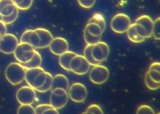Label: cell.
Segmentation results:
<instances>
[{
	"mask_svg": "<svg viewBox=\"0 0 160 114\" xmlns=\"http://www.w3.org/2000/svg\"><path fill=\"white\" fill-rule=\"evenodd\" d=\"M26 69L18 62L9 63L5 69L4 75L8 82L13 86L21 83L25 78Z\"/></svg>",
	"mask_w": 160,
	"mask_h": 114,
	"instance_id": "1",
	"label": "cell"
},
{
	"mask_svg": "<svg viewBox=\"0 0 160 114\" xmlns=\"http://www.w3.org/2000/svg\"><path fill=\"white\" fill-rule=\"evenodd\" d=\"M35 50V48H34L31 44L26 43L19 42L13 54L18 63L24 64L31 60Z\"/></svg>",
	"mask_w": 160,
	"mask_h": 114,
	"instance_id": "2",
	"label": "cell"
},
{
	"mask_svg": "<svg viewBox=\"0 0 160 114\" xmlns=\"http://www.w3.org/2000/svg\"><path fill=\"white\" fill-rule=\"evenodd\" d=\"M109 76L108 68L101 64L93 66L89 74L90 81L96 85H101L104 83Z\"/></svg>",
	"mask_w": 160,
	"mask_h": 114,
	"instance_id": "3",
	"label": "cell"
},
{
	"mask_svg": "<svg viewBox=\"0 0 160 114\" xmlns=\"http://www.w3.org/2000/svg\"><path fill=\"white\" fill-rule=\"evenodd\" d=\"M131 25L129 17L124 13H118L114 16L111 21V28L116 33H124Z\"/></svg>",
	"mask_w": 160,
	"mask_h": 114,
	"instance_id": "4",
	"label": "cell"
},
{
	"mask_svg": "<svg viewBox=\"0 0 160 114\" xmlns=\"http://www.w3.org/2000/svg\"><path fill=\"white\" fill-rule=\"evenodd\" d=\"M68 97L74 102H83L88 95L86 86L81 83L76 82L72 83L68 90Z\"/></svg>",
	"mask_w": 160,
	"mask_h": 114,
	"instance_id": "5",
	"label": "cell"
},
{
	"mask_svg": "<svg viewBox=\"0 0 160 114\" xmlns=\"http://www.w3.org/2000/svg\"><path fill=\"white\" fill-rule=\"evenodd\" d=\"M68 91L56 88L51 90L49 96V104L54 108L59 110L65 106L68 101Z\"/></svg>",
	"mask_w": 160,
	"mask_h": 114,
	"instance_id": "6",
	"label": "cell"
},
{
	"mask_svg": "<svg viewBox=\"0 0 160 114\" xmlns=\"http://www.w3.org/2000/svg\"><path fill=\"white\" fill-rule=\"evenodd\" d=\"M36 97V91L28 85L20 87L16 91V98L20 105H32Z\"/></svg>",
	"mask_w": 160,
	"mask_h": 114,
	"instance_id": "7",
	"label": "cell"
},
{
	"mask_svg": "<svg viewBox=\"0 0 160 114\" xmlns=\"http://www.w3.org/2000/svg\"><path fill=\"white\" fill-rule=\"evenodd\" d=\"M70 71L76 75H83L86 74L90 69V65L83 55L76 54L72 59L69 65Z\"/></svg>",
	"mask_w": 160,
	"mask_h": 114,
	"instance_id": "8",
	"label": "cell"
},
{
	"mask_svg": "<svg viewBox=\"0 0 160 114\" xmlns=\"http://www.w3.org/2000/svg\"><path fill=\"white\" fill-rule=\"evenodd\" d=\"M19 42L17 37L11 33L2 36L0 41V52L6 54L14 53Z\"/></svg>",
	"mask_w": 160,
	"mask_h": 114,
	"instance_id": "9",
	"label": "cell"
},
{
	"mask_svg": "<svg viewBox=\"0 0 160 114\" xmlns=\"http://www.w3.org/2000/svg\"><path fill=\"white\" fill-rule=\"evenodd\" d=\"M109 51L108 44L104 41H100L92 46L91 54L95 61L101 63L107 59Z\"/></svg>",
	"mask_w": 160,
	"mask_h": 114,
	"instance_id": "10",
	"label": "cell"
},
{
	"mask_svg": "<svg viewBox=\"0 0 160 114\" xmlns=\"http://www.w3.org/2000/svg\"><path fill=\"white\" fill-rule=\"evenodd\" d=\"M48 47L52 54L59 56L68 50L69 44L65 38L55 37L53 38Z\"/></svg>",
	"mask_w": 160,
	"mask_h": 114,
	"instance_id": "11",
	"label": "cell"
},
{
	"mask_svg": "<svg viewBox=\"0 0 160 114\" xmlns=\"http://www.w3.org/2000/svg\"><path fill=\"white\" fill-rule=\"evenodd\" d=\"M135 23L141 26L144 29L146 34V38H149L152 36L153 21L149 16L145 14L141 15L136 19Z\"/></svg>",
	"mask_w": 160,
	"mask_h": 114,
	"instance_id": "12",
	"label": "cell"
},
{
	"mask_svg": "<svg viewBox=\"0 0 160 114\" xmlns=\"http://www.w3.org/2000/svg\"><path fill=\"white\" fill-rule=\"evenodd\" d=\"M34 30L38 34L40 39V44L39 49H42L48 47L52 39H53V36L49 30L42 28H36Z\"/></svg>",
	"mask_w": 160,
	"mask_h": 114,
	"instance_id": "13",
	"label": "cell"
},
{
	"mask_svg": "<svg viewBox=\"0 0 160 114\" xmlns=\"http://www.w3.org/2000/svg\"><path fill=\"white\" fill-rule=\"evenodd\" d=\"M69 87V80L65 75L62 74H57L54 76H52L51 90L56 88H61L68 91Z\"/></svg>",
	"mask_w": 160,
	"mask_h": 114,
	"instance_id": "14",
	"label": "cell"
},
{
	"mask_svg": "<svg viewBox=\"0 0 160 114\" xmlns=\"http://www.w3.org/2000/svg\"><path fill=\"white\" fill-rule=\"evenodd\" d=\"M16 8L13 0H0V16L1 17L11 15Z\"/></svg>",
	"mask_w": 160,
	"mask_h": 114,
	"instance_id": "15",
	"label": "cell"
},
{
	"mask_svg": "<svg viewBox=\"0 0 160 114\" xmlns=\"http://www.w3.org/2000/svg\"><path fill=\"white\" fill-rule=\"evenodd\" d=\"M76 54H77L75 52L68 50L67 51H66L65 53L60 55L59 58V63L61 67L64 70L70 71V68H69L70 63L72 59L73 58V57Z\"/></svg>",
	"mask_w": 160,
	"mask_h": 114,
	"instance_id": "16",
	"label": "cell"
},
{
	"mask_svg": "<svg viewBox=\"0 0 160 114\" xmlns=\"http://www.w3.org/2000/svg\"><path fill=\"white\" fill-rule=\"evenodd\" d=\"M160 63L158 61L152 62L147 71L150 78L156 83H160Z\"/></svg>",
	"mask_w": 160,
	"mask_h": 114,
	"instance_id": "17",
	"label": "cell"
},
{
	"mask_svg": "<svg viewBox=\"0 0 160 114\" xmlns=\"http://www.w3.org/2000/svg\"><path fill=\"white\" fill-rule=\"evenodd\" d=\"M42 63V57L41 54L37 50L34 51V55L31 60L24 64H22V66L26 68V69H29V68H37L41 66Z\"/></svg>",
	"mask_w": 160,
	"mask_h": 114,
	"instance_id": "18",
	"label": "cell"
},
{
	"mask_svg": "<svg viewBox=\"0 0 160 114\" xmlns=\"http://www.w3.org/2000/svg\"><path fill=\"white\" fill-rule=\"evenodd\" d=\"M46 78V71L43 70L40 72L32 80L31 84L29 86L32 88L36 91H38V90L44 85Z\"/></svg>",
	"mask_w": 160,
	"mask_h": 114,
	"instance_id": "19",
	"label": "cell"
},
{
	"mask_svg": "<svg viewBox=\"0 0 160 114\" xmlns=\"http://www.w3.org/2000/svg\"><path fill=\"white\" fill-rule=\"evenodd\" d=\"M126 33H127L128 38L129 39V40L130 41H131L132 43H139L143 42L145 39L144 38H143L138 35V34L137 33V32L135 29L134 23L131 24V25L128 28Z\"/></svg>",
	"mask_w": 160,
	"mask_h": 114,
	"instance_id": "20",
	"label": "cell"
},
{
	"mask_svg": "<svg viewBox=\"0 0 160 114\" xmlns=\"http://www.w3.org/2000/svg\"><path fill=\"white\" fill-rule=\"evenodd\" d=\"M89 23H94L99 26L101 29H102V32L104 31L106 28V21L104 16L101 13H94L92 17L88 20V22Z\"/></svg>",
	"mask_w": 160,
	"mask_h": 114,
	"instance_id": "21",
	"label": "cell"
},
{
	"mask_svg": "<svg viewBox=\"0 0 160 114\" xmlns=\"http://www.w3.org/2000/svg\"><path fill=\"white\" fill-rule=\"evenodd\" d=\"M84 29L89 33L91 35L94 36H100L101 37L102 34L103 33L101 28L94 23H88L86 26L84 28Z\"/></svg>",
	"mask_w": 160,
	"mask_h": 114,
	"instance_id": "22",
	"label": "cell"
},
{
	"mask_svg": "<svg viewBox=\"0 0 160 114\" xmlns=\"http://www.w3.org/2000/svg\"><path fill=\"white\" fill-rule=\"evenodd\" d=\"M92 45H86L83 51V56L87 60V61L89 63L90 66H95L101 64L100 63L95 61L91 54V49H92Z\"/></svg>",
	"mask_w": 160,
	"mask_h": 114,
	"instance_id": "23",
	"label": "cell"
},
{
	"mask_svg": "<svg viewBox=\"0 0 160 114\" xmlns=\"http://www.w3.org/2000/svg\"><path fill=\"white\" fill-rule=\"evenodd\" d=\"M13 1L16 7L22 11L29 9L33 3V0H13Z\"/></svg>",
	"mask_w": 160,
	"mask_h": 114,
	"instance_id": "24",
	"label": "cell"
},
{
	"mask_svg": "<svg viewBox=\"0 0 160 114\" xmlns=\"http://www.w3.org/2000/svg\"><path fill=\"white\" fill-rule=\"evenodd\" d=\"M52 75L46 71V78L44 85L38 90V92L39 93H45L48 91L51 90V85H52Z\"/></svg>",
	"mask_w": 160,
	"mask_h": 114,
	"instance_id": "25",
	"label": "cell"
},
{
	"mask_svg": "<svg viewBox=\"0 0 160 114\" xmlns=\"http://www.w3.org/2000/svg\"><path fill=\"white\" fill-rule=\"evenodd\" d=\"M84 39L87 44V45H94L96 43H98L101 41V37L100 36H94L88 33L85 29H84L83 32Z\"/></svg>",
	"mask_w": 160,
	"mask_h": 114,
	"instance_id": "26",
	"label": "cell"
},
{
	"mask_svg": "<svg viewBox=\"0 0 160 114\" xmlns=\"http://www.w3.org/2000/svg\"><path fill=\"white\" fill-rule=\"evenodd\" d=\"M144 82L146 87L150 90H156L160 87V83H156L152 80L149 76L147 71L144 76Z\"/></svg>",
	"mask_w": 160,
	"mask_h": 114,
	"instance_id": "27",
	"label": "cell"
},
{
	"mask_svg": "<svg viewBox=\"0 0 160 114\" xmlns=\"http://www.w3.org/2000/svg\"><path fill=\"white\" fill-rule=\"evenodd\" d=\"M17 114H35L34 108L31 105H20Z\"/></svg>",
	"mask_w": 160,
	"mask_h": 114,
	"instance_id": "28",
	"label": "cell"
},
{
	"mask_svg": "<svg viewBox=\"0 0 160 114\" xmlns=\"http://www.w3.org/2000/svg\"><path fill=\"white\" fill-rule=\"evenodd\" d=\"M160 18L158 17L153 21L152 36L156 40H159L160 39Z\"/></svg>",
	"mask_w": 160,
	"mask_h": 114,
	"instance_id": "29",
	"label": "cell"
},
{
	"mask_svg": "<svg viewBox=\"0 0 160 114\" xmlns=\"http://www.w3.org/2000/svg\"><path fill=\"white\" fill-rule=\"evenodd\" d=\"M18 14H19V9L16 8L11 15L6 17H1V20L4 22V23L6 25L11 24L17 19L18 17Z\"/></svg>",
	"mask_w": 160,
	"mask_h": 114,
	"instance_id": "30",
	"label": "cell"
},
{
	"mask_svg": "<svg viewBox=\"0 0 160 114\" xmlns=\"http://www.w3.org/2000/svg\"><path fill=\"white\" fill-rule=\"evenodd\" d=\"M84 112L85 114H104L102 108L97 104H91L89 105Z\"/></svg>",
	"mask_w": 160,
	"mask_h": 114,
	"instance_id": "31",
	"label": "cell"
},
{
	"mask_svg": "<svg viewBox=\"0 0 160 114\" xmlns=\"http://www.w3.org/2000/svg\"><path fill=\"white\" fill-rule=\"evenodd\" d=\"M136 114H156L152 108L148 105H141L136 110Z\"/></svg>",
	"mask_w": 160,
	"mask_h": 114,
	"instance_id": "32",
	"label": "cell"
},
{
	"mask_svg": "<svg viewBox=\"0 0 160 114\" xmlns=\"http://www.w3.org/2000/svg\"><path fill=\"white\" fill-rule=\"evenodd\" d=\"M78 4L83 8L89 9L92 8L96 2V0H77Z\"/></svg>",
	"mask_w": 160,
	"mask_h": 114,
	"instance_id": "33",
	"label": "cell"
},
{
	"mask_svg": "<svg viewBox=\"0 0 160 114\" xmlns=\"http://www.w3.org/2000/svg\"><path fill=\"white\" fill-rule=\"evenodd\" d=\"M51 106H52L50 104H46V103L39 104V105H37L34 108L35 114H42L44 111H45L46 109H48Z\"/></svg>",
	"mask_w": 160,
	"mask_h": 114,
	"instance_id": "34",
	"label": "cell"
},
{
	"mask_svg": "<svg viewBox=\"0 0 160 114\" xmlns=\"http://www.w3.org/2000/svg\"><path fill=\"white\" fill-rule=\"evenodd\" d=\"M7 33V27L4 22L0 19V34L1 36L4 35Z\"/></svg>",
	"mask_w": 160,
	"mask_h": 114,
	"instance_id": "35",
	"label": "cell"
},
{
	"mask_svg": "<svg viewBox=\"0 0 160 114\" xmlns=\"http://www.w3.org/2000/svg\"><path fill=\"white\" fill-rule=\"evenodd\" d=\"M42 114H59V113L57 109L51 106L44 111Z\"/></svg>",
	"mask_w": 160,
	"mask_h": 114,
	"instance_id": "36",
	"label": "cell"
},
{
	"mask_svg": "<svg viewBox=\"0 0 160 114\" xmlns=\"http://www.w3.org/2000/svg\"><path fill=\"white\" fill-rule=\"evenodd\" d=\"M1 37H2V36L1 35V34H0V41H1Z\"/></svg>",
	"mask_w": 160,
	"mask_h": 114,
	"instance_id": "37",
	"label": "cell"
},
{
	"mask_svg": "<svg viewBox=\"0 0 160 114\" xmlns=\"http://www.w3.org/2000/svg\"><path fill=\"white\" fill-rule=\"evenodd\" d=\"M81 114H85V112H82V113H81Z\"/></svg>",
	"mask_w": 160,
	"mask_h": 114,
	"instance_id": "38",
	"label": "cell"
},
{
	"mask_svg": "<svg viewBox=\"0 0 160 114\" xmlns=\"http://www.w3.org/2000/svg\"><path fill=\"white\" fill-rule=\"evenodd\" d=\"M156 114H160V113H159V112H158Z\"/></svg>",
	"mask_w": 160,
	"mask_h": 114,
	"instance_id": "39",
	"label": "cell"
}]
</instances>
